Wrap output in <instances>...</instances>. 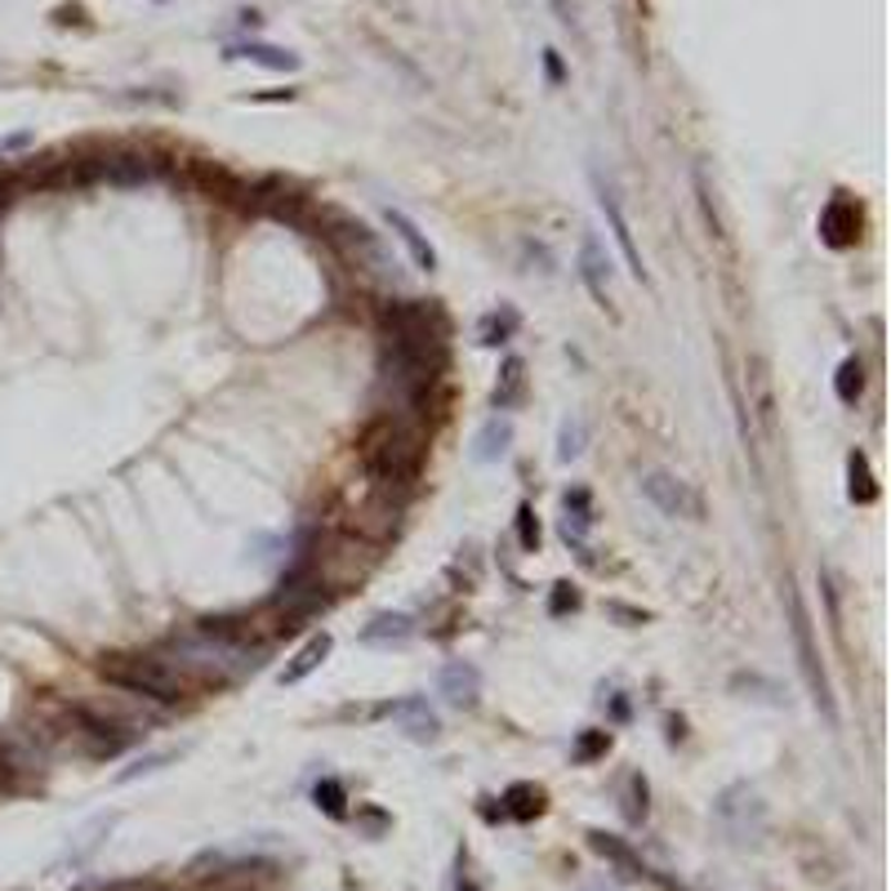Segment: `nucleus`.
<instances>
[{"mask_svg":"<svg viewBox=\"0 0 891 891\" xmlns=\"http://www.w3.org/2000/svg\"><path fill=\"white\" fill-rule=\"evenodd\" d=\"M362 460H366V469H371V477H375L379 486H406V482H415V473H419L423 441H419V432L393 410V415H384V419H375V423L366 428V437H362Z\"/></svg>","mask_w":891,"mask_h":891,"instance_id":"1","label":"nucleus"},{"mask_svg":"<svg viewBox=\"0 0 891 891\" xmlns=\"http://www.w3.org/2000/svg\"><path fill=\"white\" fill-rule=\"evenodd\" d=\"M98 674H103V683L121 687V691H130V696H139V700H157V705L183 700L179 674H170L161 659H148V655H107V659L98 664Z\"/></svg>","mask_w":891,"mask_h":891,"instance_id":"2","label":"nucleus"},{"mask_svg":"<svg viewBox=\"0 0 891 891\" xmlns=\"http://www.w3.org/2000/svg\"><path fill=\"white\" fill-rule=\"evenodd\" d=\"M790 629H794V646H798V664H803V678H807V687H812V696H816V705L825 709V718L829 722H838V709H834V696H829V683H825V668H820V659H816V646H812V624H807V611H803V598H798V589L790 584Z\"/></svg>","mask_w":891,"mask_h":891,"instance_id":"3","label":"nucleus"},{"mask_svg":"<svg viewBox=\"0 0 891 891\" xmlns=\"http://www.w3.org/2000/svg\"><path fill=\"white\" fill-rule=\"evenodd\" d=\"M334 241H340L348 250V259H357V268L375 272V277H393V255L384 246V237L375 228H366V223L357 218H334Z\"/></svg>","mask_w":891,"mask_h":891,"instance_id":"4","label":"nucleus"},{"mask_svg":"<svg viewBox=\"0 0 891 891\" xmlns=\"http://www.w3.org/2000/svg\"><path fill=\"white\" fill-rule=\"evenodd\" d=\"M713 816H718V825H722L736 842H758L762 820H766V812H762V803H758V794H753L749 785L722 790V798L713 803Z\"/></svg>","mask_w":891,"mask_h":891,"instance_id":"5","label":"nucleus"},{"mask_svg":"<svg viewBox=\"0 0 891 891\" xmlns=\"http://www.w3.org/2000/svg\"><path fill=\"white\" fill-rule=\"evenodd\" d=\"M642 495H646L664 517H687V522H700V517H705V500H700L687 482H678L674 473H646V477H642Z\"/></svg>","mask_w":891,"mask_h":891,"instance_id":"6","label":"nucleus"},{"mask_svg":"<svg viewBox=\"0 0 891 891\" xmlns=\"http://www.w3.org/2000/svg\"><path fill=\"white\" fill-rule=\"evenodd\" d=\"M598 205H602V214H606V223H611V237H615V246H620V255H624L633 281H646V268H642V255H637V241H633L629 218H624V210H620V196H615L602 179H598Z\"/></svg>","mask_w":891,"mask_h":891,"instance_id":"7","label":"nucleus"},{"mask_svg":"<svg viewBox=\"0 0 891 891\" xmlns=\"http://www.w3.org/2000/svg\"><path fill=\"white\" fill-rule=\"evenodd\" d=\"M437 691L451 700L455 709H473L477 705V696H482V674H477V664H469V659H451L437 674Z\"/></svg>","mask_w":891,"mask_h":891,"instance_id":"8","label":"nucleus"},{"mask_svg":"<svg viewBox=\"0 0 891 891\" xmlns=\"http://www.w3.org/2000/svg\"><path fill=\"white\" fill-rule=\"evenodd\" d=\"M580 277H584V286H589V294L598 299V308L615 312V299H611V264H606V250L598 246L593 233H584V241H580Z\"/></svg>","mask_w":891,"mask_h":891,"instance_id":"9","label":"nucleus"},{"mask_svg":"<svg viewBox=\"0 0 891 891\" xmlns=\"http://www.w3.org/2000/svg\"><path fill=\"white\" fill-rule=\"evenodd\" d=\"M820 237H825L834 250H842V246H851V241L860 237V205H856L851 196H834V201L820 210Z\"/></svg>","mask_w":891,"mask_h":891,"instance_id":"10","label":"nucleus"},{"mask_svg":"<svg viewBox=\"0 0 891 891\" xmlns=\"http://www.w3.org/2000/svg\"><path fill=\"white\" fill-rule=\"evenodd\" d=\"M388 713H393V722H397L415 744H428V740H437V731H441V722H437V713H432V705H428L423 696H406V700L388 705Z\"/></svg>","mask_w":891,"mask_h":891,"instance_id":"11","label":"nucleus"},{"mask_svg":"<svg viewBox=\"0 0 891 891\" xmlns=\"http://www.w3.org/2000/svg\"><path fill=\"white\" fill-rule=\"evenodd\" d=\"M384 218H388V228L397 233V241L410 250V264H415V268H423V272H432V268H437V250H432V246H428V237L419 233V223H415L410 214H401V210H388Z\"/></svg>","mask_w":891,"mask_h":891,"instance_id":"12","label":"nucleus"},{"mask_svg":"<svg viewBox=\"0 0 891 891\" xmlns=\"http://www.w3.org/2000/svg\"><path fill=\"white\" fill-rule=\"evenodd\" d=\"M508 446H513V419H508V415H491V419L482 423L477 441H473V460H477V464H495V460L508 455Z\"/></svg>","mask_w":891,"mask_h":891,"instance_id":"13","label":"nucleus"},{"mask_svg":"<svg viewBox=\"0 0 891 891\" xmlns=\"http://www.w3.org/2000/svg\"><path fill=\"white\" fill-rule=\"evenodd\" d=\"M330 655V633H316V637H308L303 646H299V655L281 668V687H294V683H303L308 674H316L321 668V659Z\"/></svg>","mask_w":891,"mask_h":891,"instance_id":"14","label":"nucleus"},{"mask_svg":"<svg viewBox=\"0 0 891 891\" xmlns=\"http://www.w3.org/2000/svg\"><path fill=\"white\" fill-rule=\"evenodd\" d=\"M415 633V620L406 611H379L366 629H362V642L366 646H393V642H406Z\"/></svg>","mask_w":891,"mask_h":891,"instance_id":"15","label":"nucleus"},{"mask_svg":"<svg viewBox=\"0 0 891 891\" xmlns=\"http://www.w3.org/2000/svg\"><path fill=\"white\" fill-rule=\"evenodd\" d=\"M589 847L598 851V856H606L624 878H642L646 869H642V860L633 856V847L629 842H620L615 834H602V829H589Z\"/></svg>","mask_w":891,"mask_h":891,"instance_id":"16","label":"nucleus"},{"mask_svg":"<svg viewBox=\"0 0 891 891\" xmlns=\"http://www.w3.org/2000/svg\"><path fill=\"white\" fill-rule=\"evenodd\" d=\"M522 393H526V362L508 357L504 371H500V379H495V388H491V406L495 410H513L522 401Z\"/></svg>","mask_w":891,"mask_h":891,"instance_id":"17","label":"nucleus"},{"mask_svg":"<svg viewBox=\"0 0 891 891\" xmlns=\"http://www.w3.org/2000/svg\"><path fill=\"white\" fill-rule=\"evenodd\" d=\"M847 495H851V504H873V500H878V482H873V473H869L865 451H851V455H847Z\"/></svg>","mask_w":891,"mask_h":891,"instance_id":"18","label":"nucleus"},{"mask_svg":"<svg viewBox=\"0 0 891 891\" xmlns=\"http://www.w3.org/2000/svg\"><path fill=\"white\" fill-rule=\"evenodd\" d=\"M584 446H589V423H584L580 415H567L562 428H557V460L576 464V460L584 455Z\"/></svg>","mask_w":891,"mask_h":891,"instance_id":"19","label":"nucleus"},{"mask_svg":"<svg viewBox=\"0 0 891 891\" xmlns=\"http://www.w3.org/2000/svg\"><path fill=\"white\" fill-rule=\"evenodd\" d=\"M504 816H513V820H535L539 812H544V790H535V785H513L508 794H504V807H500Z\"/></svg>","mask_w":891,"mask_h":891,"instance_id":"20","label":"nucleus"},{"mask_svg":"<svg viewBox=\"0 0 891 891\" xmlns=\"http://www.w3.org/2000/svg\"><path fill=\"white\" fill-rule=\"evenodd\" d=\"M513 330H517V312L504 303V308H495V312H486V316L477 321V344L495 348V344H504V340H508Z\"/></svg>","mask_w":891,"mask_h":891,"instance_id":"21","label":"nucleus"},{"mask_svg":"<svg viewBox=\"0 0 891 891\" xmlns=\"http://www.w3.org/2000/svg\"><path fill=\"white\" fill-rule=\"evenodd\" d=\"M103 174H107L111 183L130 187V183L152 179V165H148V157H107V161H103Z\"/></svg>","mask_w":891,"mask_h":891,"instance_id":"22","label":"nucleus"},{"mask_svg":"<svg viewBox=\"0 0 891 891\" xmlns=\"http://www.w3.org/2000/svg\"><path fill=\"white\" fill-rule=\"evenodd\" d=\"M237 58H250V63L272 67V72H299V54H290L281 45H241Z\"/></svg>","mask_w":891,"mask_h":891,"instance_id":"23","label":"nucleus"},{"mask_svg":"<svg viewBox=\"0 0 891 891\" xmlns=\"http://www.w3.org/2000/svg\"><path fill=\"white\" fill-rule=\"evenodd\" d=\"M834 393H838L842 406H856V401H860V393H865V366H860V357H847V362L838 366Z\"/></svg>","mask_w":891,"mask_h":891,"instance_id":"24","label":"nucleus"},{"mask_svg":"<svg viewBox=\"0 0 891 891\" xmlns=\"http://www.w3.org/2000/svg\"><path fill=\"white\" fill-rule=\"evenodd\" d=\"M312 803H316L325 816H334V820H344V816H348V794H344L340 780H330V775L312 790Z\"/></svg>","mask_w":891,"mask_h":891,"instance_id":"25","label":"nucleus"},{"mask_svg":"<svg viewBox=\"0 0 891 891\" xmlns=\"http://www.w3.org/2000/svg\"><path fill=\"white\" fill-rule=\"evenodd\" d=\"M548 10L557 14V23H562L576 41H584V19H580V6H576V0H548Z\"/></svg>","mask_w":891,"mask_h":891,"instance_id":"26","label":"nucleus"},{"mask_svg":"<svg viewBox=\"0 0 891 891\" xmlns=\"http://www.w3.org/2000/svg\"><path fill=\"white\" fill-rule=\"evenodd\" d=\"M624 816L637 825L646 816V780L642 775H629V798H624Z\"/></svg>","mask_w":891,"mask_h":891,"instance_id":"27","label":"nucleus"},{"mask_svg":"<svg viewBox=\"0 0 891 891\" xmlns=\"http://www.w3.org/2000/svg\"><path fill=\"white\" fill-rule=\"evenodd\" d=\"M517 539H522V548H539V522H535V508L530 504H522L517 508Z\"/></svg>","mask_w":891,"mask_h":891,"instance_id":"28","label":"nucleus"},{"mask_svg":"<svg viewBox=\"0 0 891 891\" xmlns=\"http://www.w3.org/2000/svg\"><path fill=\"white\" fill-rule=\"evenodd\" d=\"M606 749H611V736H606V731H589V736H580L576 758H580V762H593V758L606 753Z\"/></svg>","mask_w":891,"mask_h":891,"instance_id":"29","label":"nucleus"},{"mask_svg":"<svg viewBox=\"0 0 891 891\" xmlns=\"http://www.w3.org/2000/svg\"><path fill=\"white\" fill-rule=\"evenodd\" d=\"M161 762H170V753H148V758H139L135 766H126V771H121L117 780H135V775H143V771H157Z\"/></svg>","mask_w":891,"mask_h":891,"instance_id":"30","label":"nucleus"},{"mask_svg":"<svg viewBox=\"0 0 891 891\" xmlns=\"http://www.w3.org/2000/svg\"><path fill=\"white\" fill-rule=\"evenodd\" d=\"M576 602H580V598H576V589H571V584H557V593H552L548 611H552V615H562V611H576Z\"/></svg>","mask_w":891,"mask_h":891,"instance_id":"31","label":"nucleus"},{"mask_svg":"<svg viewBox=\"0 0 891 891\" xmlns=\"http://www.w3.org/2000/svg\"><path fill=\"white\" fill-rule=\"evenodd\" d=\"M357 820H362V825H366V829H371V838H379V834H384V829H388V816H384V812H362V816H357Z\"/></svg>","mask_w":891,"mask_h":891,"instance_id":"32","label":"nucleus"},{"mask_svg":"<svg viewBox=\"0 0 891 891\" xmlns=\"http://www.w3.org/2000/svg\"><path fill=\"white\" fill-rule=\"evenodd\" d=\"M460 891H482V887H477L473 878H460Z\"/></svg>","mask_w":891,"mask_h":891,"instance_id":"33","label":"nucleus"},{"mask_svg":"<svg viewBox=\"0 0 891 891\" xmlns=\"http://www.w3.org/2000/svg\"><path fill=\"white\" fill-rule=\"evenodd\" d=\"M580 891H615V887H606V882H589V887H580Z\"/></svg>","mask_w":891,"mask_h":891,"instance_id":"34","label":"nucleus"}]
</instances>
